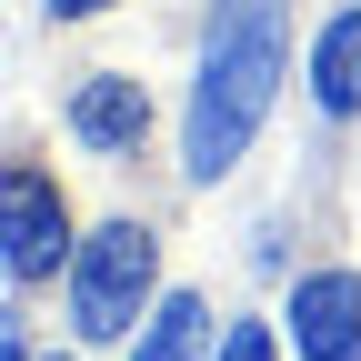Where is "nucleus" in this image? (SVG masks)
Listing matches in <instances>:
<instances>
[{"mask_svg": "<svg viewBox=\"0 0 361 361\" xmlns=\"http://www.w3.org/2000/svg\"><path fill=\"white\" fill-rule=\"evenodd\" d=\"M281 0H221L211 11V51H201V80H191V130H180V171L191 180H221L251 130L281 90Z\"/></svg>", "mask_w": 361, "mask_h": 361, "instance_id": "obj_1", "label": "nucleus"}, {"mask_svg": "<svg viewBox=\"0 0 361 361\" xmlns=\"http://www.w3.org/2000/svg\"><path fill=\"white\" fill-rule=\"evenodd\" d=\"M151 231L141 221H101L80 251H71V331L80 341H121L130 322H141V301H151Z\"/></svg>", "mask_w": 361, "mask_h": 361, "instance_id": "obj_2", "label": "nucleus"}, {"mask_svg": "<svg viewBox=\"0 0 361 361\" xmlns=\"http://www.w3.org/2000/svg\"><path fill=\"white\" fill-rule=\"evenodd\" d=\"M291 341H301V361H361V281L351 271H311L291 291Z\"/></svg>", "mask_w": 361, "mask_h": 361, "instance_id": "obj_3", "label": "nucleus"}, {"mask_svg": "<svg viewBox=\"0 0 361 361\" xmlns=\"http://www.w3.org/2000/svg\"><path fill=\"white\" fill-rule=\"evenodd\" d=\"M0 201H11V281H40L61 251H71V221H61V191L40 180L30 161L0 180Z\"/></svg>", "mask_w": 361, "mask_h": 361, "instance_id": "obj_4", "label": "nucleus"}, {"mask_svg": "<svg viewBox=\"0 0 361 361\" xmlns=\"http://www.w3.org/2000/svg\"><path fill=\"white\" fill-rule=\"evenodd\" d=\"M141 130H151V101H141V80L101 71V80H80V90H71V141H80V151H130Z\"/></svg>", "mask_w": 361, "mask_h": 361, "instance_id": "obj_5", "label": "nucleus"}, {"mask_svg": "<svg viewBox=\"0 0 361 361\" xmlns=\"http://www.w3.org/2000/svg\"><path fill=\"white\" fill-rule=\"evenodd\" d=\"M311 101L322 111H361V11H341L311 51Z\"/></svg>", "mask_w": 361, "mask_h": 361, "instance_id": "obj_6", "label": "nucleus"}, {"mask_svg": "<svg viewBox=\"0 0 361 361\" xmlns=\"http://www.w3.org/2000/svg\"><path fill=\"white\" fill-rule=\"evenodd\" d=\"M201 351H211V311H201L191 291H171V301L151 311V331H141L130 361H201Z\"/></svg>", "mask_w": 361, "mask_h": 361, "instance_id": "obj_7", "label": "nucleus"}, {"mask_svg": "<svg viewBox=\"0 0 361 361\" xmlns=\"http://www.w3.org/2000/svg\"><path fill=\"white\" fill-rule=\"evenodd\" d=\"M221 361H271V331H261V322H241L231 341H221Z\"/></svg>", "mask_w": 361, "mask_h": 361, "instance_id": "obj_8", "label": "nucleus"}, {"mask_svg": "<svg viewBox=\"0 0 361 361\" xmlns=\"http://www.w3.org/2000/svg\"><path fill=\"white\" fill-rule=\"evenodd\" d=\"M90 11H111V0H51V20H90Z\"/></svg>", "mask_w": 361, "mask_h": 361, "instance_id": "obj_9", "label": "nucleus"}]
</instances>
